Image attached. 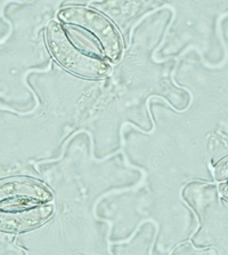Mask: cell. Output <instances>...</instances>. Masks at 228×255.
<instances>
[{
	"instance_id": "6da1fadb",
	"label": "cell",
	"mask_w": 228,
	"mask_h": 255,
	"mask_svg": "<svg viewBox=\"0 0 228 255\" xmlns=\"http://www.w3.org/2000/svg\"><path fill=\"white\" fill-rule=\"evenodd\" d=\"M52 196L44 185L29 179L0 182V229L26 230L52 215Z\"/></svg>"
},
{
	"instance_id": "7a4b0ae2",
	"label": "cell",
	"mask_w": 228,
	"mask_h": 255,
	"mask_svg": "<svg viewBox=\"0 0 228 255\" xmlns=\"http://www.w3.org/2000/svg\"><path fill=\"white\" fill-rule=\"evenodd\" d=\"M47 41L50 52L55 59L64 68L76 75L88 78H99L110 71L104 62L76 49L65 34V31L57 23H52L49 25Z\"/></svg>"
},
{
	"instance_id": "3957f363",
	"label": "cell",
	"mask_w": 228,
	"mask_h": 255,
	"mask_svg": "<svg viewBox=\"0 0 228 255\" xmlns=\"http://www.w3.org/2000/svg\"><path fill=\"white\" fill-rule=\"evenodd\" d=\"M59 16L64 22L82 26L83 29L89 31L95 38H97L106 56L112 61L118 60L121 53L119 34L111 23L102 15L80 7H70L62 10Z\"/></svg>"
},
{
	"instance_id": "277c9868",
	"label": "cell",
	"mask_w": 228,
	"mask_h": 255,
	"mask_svg": "<svg viewBox=\"0 0 228 255\" xmlns=\"http://www.w3.org/2000/svg\"><path fill=\"white\" fill-rule=\"evenodd\" d=\"M216 176L218 180L228 179V158L219 164L217 169H216Z\"/></svg>"
},
{
	"instance_id": "5b68a950",
	"label": "cell",
	"mask_w": 228,
	"mask_h": 255,
	"mask_svg": "<svg viewBox=\"0 0 228 255\" xmlns=\"http://www.w3.org/2000/svg\"><path fill=\"white\" fill-rule=\"evenodd\" d=\"M222 192H223V196L228 199V183L222 185Z\"/></svg>"
}]
</instances>
